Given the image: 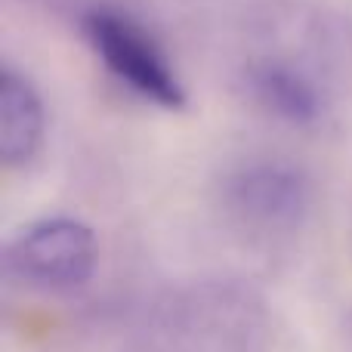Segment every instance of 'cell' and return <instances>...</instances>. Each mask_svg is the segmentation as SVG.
<instances>
[{"instance_id": "277c9868", "label": "cell", "mask_w": 352, "mask_h": 352, "mask_svg": "<svg viewBox=\"0 0 352 352\" xmlns=\"http://www.w3.org/2000/svg\"><path fill=\"white\" fill-rule=\"evenodd\" d=\"M43 140V105L37 90L3 68L0 74V161L6 167H22L37 155Z\"/></svg>"}, {"instance_id": "5b68a950", "label": "cell", "mask_w": 352, "mask_h": 352, "mask_svg": "<svg viewBox=\"0 0 352 352\" xmlns=\"http://www.w3.org/2000/svg\"><path fill=\"white\" fill-rule=\"evenodd\" d=\"M254 93L272 115L287 124H312L318 118V93L294 68L266 62L254 72Z\"/></svg>"}, {"instance_id": "6da1fadb", "label": "cell", "mask_w": 352, "mask_h": 352, "mask_svg": "<svg viewBox=\"0 0 352 352\" xmlns=\"http://www.w3.org/2000/svg\"><path fill=\"white\" fill-rule=\"evenodd\" d=\"M84 28L99 59L130 90H136L148 102L164 105V109H179L186 102V90H182L173 65L133 19L121 16V12L96 10L84 19Z\"/></svg>"}, {"instance_id": "7a4b0ae2", "label": "cell", "mask_w": 352, "mask_h": 352, "mask_svg": "<svg viewBox=\"0 0 352 352\" xmlns=\"http://www.w3.org/2000/svg\"><path fill=\"white\" fill-rule=\"evenodd\" d=\"M10 269L37 287L84 285L96 266V238L90 226L72 217H53L28 226L10 244Z\"/></svg>"}, {"instance_id": "3957f363", "label": "cell", "mask_w": 352, "mask_h": 352, "mask_svg": "<svg viewBox=\"0 0 352 352\" xmlns=\"http://www.w3.org/2000/svg\"><path fill=\"white\" fill-rule=\"evenodd\" d=\"M232 204L250 223L263 226H285L300 219L306 207V186L300 173L287 167L260 164L248 167L232 179Z\"/></svg>"}]
</instances>
